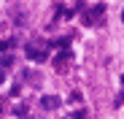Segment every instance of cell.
<instances>
[{
	"mask_svg": "<svg viewBox=\"0 0 124 119\" xmlns=\"http://www.w3.org/2000/svg\"><path fill=\"white\" fill-rule=\"evenodd\" d=\"M68 62H70V51H68V49H62V51L54 57V68H59V70H62Z\"/></svg>",
	"mask_w": 124,
	"mask_h": 119,
	"instance_id": "2",
	"label": "cell"
},
{
	"mask_svg": "<svg viewBox=\"0 0 124 119\" xmlns=\"http://www.w3.org/2000/svg\"><path fill=\"white\" fill-rule=\"evenodd\" d=\"M6 81V70H0V84H3Z\"/></svg>",
	"mask_w": 124,
	"mask_h": 119,
	"instance_id": "7",
	"label": "cell"
},
{
	"mask_svg": "<svg viewBox=\"0 0 124 119\" xmlns=\"http://www.w3.org/2000/svg\"><path fill=\"white\" fill-rule=\"evenodd\" d=\"M14 114H16V116H24V114H27V106H16Z\"/></svg>",
	"mask_w": 124,
	"mask_h": 119,
	"instance_id": "5",
	"label": "cell"
},
{
	"mask_svg": "<svg viewBox=\"0 0 124 119\" xmlns=\"http://www.w3.org/2000/svg\"><path fill=\"white\" fill-rule=\"evenodd\" d=\"M0 114H3V106H0Z\"/></svg>",
	"mask_w": 124,
	"mask_h": 119,
	"instance_id": "8",
	"label": "cell"
},
{
	"mask_svg": "<svg viewBox=\"0 0 124 119\" xmlns=\"http://www.w3.org/2000/svg\"><path fill=\"white\" fill-rule=\"evenodd\" d=\"M11 49V41H0V51H8Z\"/></svg>",
	"mask_w": 124,
	"mask_h": 119,
	"instance_id": "6",
	"label": "cell"
},
{
	"mask_svg": "<svg viewBox=\"0 0 124 119\" xmlns=\"http://www.w3.org/2000/svg\"><path fill=\"white\" fill-rule=\"evenodd\" d=\"M40 106H43L46 111H54V108H59V106H62V100H59L57 95H46V97H40Z\"/></svg>",
	"mask_w": 124,
	"mask_h": 119,
	"instance_id": "1",
	"label": "cell"
},
{
	"mask_svg": "<svg viewBox=\"0 0 124 119\" xmlns=\"http://www.w3.org/2000/svg\"><path fill=\"white\" fill-rule=\"evenodd\" d=\"M68 100H70V103H81V92H70Z\"/></svg>",
	"mask_w": 124,
	"mask_h": 119,
	"instance_id": "4",
	"label": "cell"
},
{
	"mask_svg": "<svg viewBox=\"0 0 124 119\" xmlns=\"http://www.w3.org/2000/svg\"><path fill=\"white\" fill-rule=\"evenodd\" d=\"M11 65H14V57H11V54H6L3 60H0V70H6V68H11Z\"/></svg>",
	"mask_w": 124,
	"mask_h": 119,
	"instance_id": "3",
	"label": "cell"
}]
</instances>
